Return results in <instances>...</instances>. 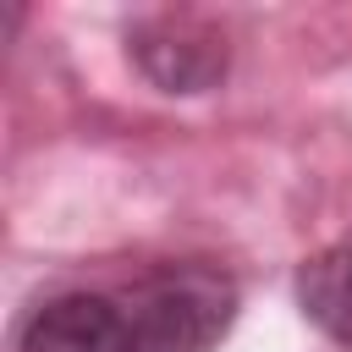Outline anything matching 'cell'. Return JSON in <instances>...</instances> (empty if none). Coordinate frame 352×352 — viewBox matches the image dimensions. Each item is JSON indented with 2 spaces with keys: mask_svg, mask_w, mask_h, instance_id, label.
Returning a JSON list of instances; mask_svg holds the SVG:
<instances>
[{
  "mask_svg": "<svg viewBox=\"0 0 352 352\" xmlns=\"http://www.w3.org/2000/svg\"><path fill=\"white\" fill-rule=\"evenodd\" d=\"M116 292L126 352H214L236 319V280L214 264H160Z\"/></svg>",
  "mask_w": 352,
  "mask_h": 352,
  "instance_id": "6da1fadb",
  "label": "cell"
},
{
  "mask_svg": "<svg viewBox=\"0 0 352 352\" xmlns=\"http://www.w3.org/2000/svg\"><path fill=\"white\" fill-rule=\"evenodd\" d=\"M16 352H126L121 292H55L16 324Z\"/></svg>",
  "mask_w": 352,
  "mask_h": 352,
  "instance_id": "7a4b0ae2",
  "label": "cell"
},
{
  "mask_svg": "<svg viewBox=\"0 0 352 352\" xmlns=\"http://www.w3.org/2000/svg\"><path fill=\"white\" fill-rule=\"evenodd\" d=\"M132 55L165 94H204L226 77V38L192 16H154L132 33Z\"/></svg>",
  "mask_w": 352,
  "mask_h": 352,
  "instance_id": "3957f363",
  "label": "cell"
},
{
  "mask_svg": "<svg viewBox=\"0 0 352 352\" xmlns=\"http://www.w3.org/2000/svg\"><path fill=\"white\" fill-rule=\"evenodd\" d=\"M297 302H302V314L330 341L352 346V242L302 258V270H297Z\"/></svg>",
  "mask_w": 352,
  "mask_h": 352,
  "instance_id": "277c9868",
  "label": "cell"
}]
</instances>
